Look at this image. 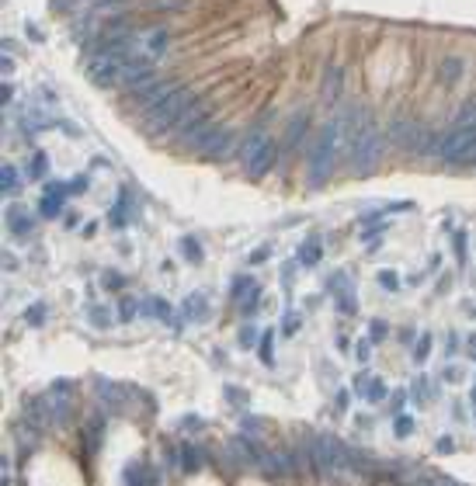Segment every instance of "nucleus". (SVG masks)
<instances>
[{"instance_id":"cd10ccee","label":"nucleus","mask_w":476,"mask_h":486,"mask_svg":"<svg viewBox=\"0 0 476 486\" xmlns=\"http://www.w3.org/2000/svg\"><path fill=\"white\" fill-rule=\"evenodd\" d=\"M237 302H240V309H243V313L250 316V313H254V309L261 306V288H257V285H250V288H247V292L240 295Z\"/></svg>"},{"instance_id":"09e8293b","label":"nucleus","mask_w":476,"mask_h":486,"mask_svg":"<svg viewBox=\"0 0 476 486\" xmlns=\"http://www.w3.org/2000/svg\"><path fill=\"white\" fill-rule=\"evenodd\" d=\"M355 358L358 362H368V358H372V355H368V340H361V344L355 348Z\"/></svg>"},{"instance_id":"6e6d98bb","label":"nucleus","mask_w":476,"mask_h":486,"mask_svg":"<svg viewBox=\"0 0 476 486\" xmlns=\"http://www.w3.org/2000/svg\"><path fill=\"white\" fill-rule=\"evenodd\" d=\"M268 254H272V250H268V247H261V250H254V254H250V261H265Z\"/></svg>"},{"instance_id":"13d9d810","label":"nucleus","mask_w":476,"mask_h":486,"mask_svg":"<svg viewBox=\"0 0 476 486\" xmlns=\"http://www.w3.org/2000/svg\"><path fill=\"white\" fill-rule=\"evenodd\" d=\"M431 486H459L455 480H431Z\"/></svg>"},{"instance_id":"b1692460","label":"nucleus","mask_w":476,"mask_h":486,"mask_svg":"<svg viewBox=\"0 0 476 486\" xmlns=\"http://www.w3.org/2000/svg\"><path fill=\"white\" fill-rule=\"evenodd\" d=\"M0 191H4V195H14V191H21V174H18V167L4 163V170H0Z\"/></svg>"},{"instance_id":"2f4dec72","label":"nucleus","mask_w":476,"mask_h":486,"mask_svg":"<svg viewBox=\"0 0 476 486\" xmlns=\"http://www.w3.org/2000/svg\"><path fill=\"white\" fill-rule=\"evenodd\" d=\"M87 316H91V324L101 326V330H105V326H112V313H108L105 306H91V309H87Z\"/></svg>"},{"instance_id":"f03ea898","label":"nucleus","mask_w":476,"mask_h":486,"mask_svg":"<svg viewBox=\"0 0 476 486\" xmlns=\"http://www.w3.org/2000/svg\"><path fill=\"white\" fill-rule=\"evenodd\" d=\"M192 105H195V94H192L188 87H174V90L160 101L157 108H150V112H146L143 129H146L150 136H163L167 129H174V125L181 122V115H185Z\"/></svg>"},{"instance_id":"864d4df0","label":"nucleus","mask_w":476,"mask_h":486,"mask_svg":"<svg viewBox=\"0 0 476 486\" xmlns=\"http://www.w3.org/2000/svg\"><path fill=\"white\" fill-rule=\"evenodd\" d=\"M226 396H230L233 403H247V396H243V393H237V389H226Z\"/></svg>"},{"instance_id":"8fccbe9b","label":"nucleus","mask_w":476,"mask_h":486,"mask_svg":"<svg viewBox=\"0 0 476 486\" xmlns=\"http://www.w3.org/2000/svg\"><path fill=\"white\" fill-rule=\"evenodd\" d=\"M70 191H74V195H83V191H87V177H83V174H80L77 181L70 184Z\"/></svg>"},{"instance_id":"423d86ee","label":"nucleus","mask_w":476,"mask_h":486,"mask_svg":"<svg viewBox=\"0 0 476 486\" xmlns=\"http://www.w3.org/2000/svg\"><path fill=\"white\" fill-rule=\"evenodd\" d=\"M167 45H170V32L157 25V28H139L136 39H132V59H143V63H157L167 56Z\"/></svg>"},{"instance_id":"473e14b6","label":"nucleus","mask_w":476,"mask_h":486,"mask_svg":"<svg viewBox=\"0 0 476 486\" xmlns=\"http://www.w3.org/2000/svg\"><path fill=\"white\" fill-rule=\"evenodd\" d=\"M476 122V101H466L459 112H455V122L452 125H473Z\"/></svg>"},{"instance_id":"3c124183","label":"nucleus","mask_w":476,"mask_h":486,"mask_svg":"<svg viewBox=\"0 0 476 486\" xmlns=\"http://www.w3.org/2000/svg\"><path fill=\"white\" fill-rule=\"evenodd\" d=\"M105 285L108 288H122V275H105Z\"/></svg>"},{"instance_id":"ddd939ff","label":"nucleus","mask_w":476,"mask_h":486,"mask_svg":"<svg viewBox=\"0 0 476 486\" xmlns=\"http://www.w3.org/2000/svg\"><path fill=\"white\" fill-rule=\"evenodd\" d=\"M205 309H209V295L195 288V292H188L185 295V302H181V324H195L205 316Z\"/></svg>"},{"instance_id":"de8ad7c7","label":"nucleus","mask_w":476,"mask_h":486,"mask_svg":"<svg viewBox=\"0 0 476 486\" xmlns=\"http://www.w3.org/2000/svg\"><path fill=\"white\" fill-rule=\"evenodd\" d=\"M455 254L466 261V233H455Z\"/></svg>"},{"instance_id":"e2e57ef3","label":"nucleus","mask_w":476,"mask_h":486,"mask_svg":"<svg viewBox=\"0 0 476 486\" xmlns=\"http://www.w3.org/2000/svg\"><path fill=\"white\" fill-rule=\"evenodd\" d=\"M470 313H473V316H476V306H473V309H470Z\"/></svg>"},{"instance_id":"c85d7f7f","label":"nucleus","mask_w":476,"mask_h":486,"mask_svg":"<svg viewBox=\"0 0 476 486\" xmlns=\"http://www.w3.org/2000/svg\"><path fill=\"white\" fill-rule=\"evenodd\" d=\"M257 351H261V355H257V358H261V364H268V368L275 364V333H272V330L261 337V348H257Z\"/></svg>"},{"instance_id":"7c9ffc66","label":"nucleus","mask_w":476,"mask_h":486,"mask_svg":"<svg viewBox=\"0 0 476 486\" xmlns=\"http://www.w3.org/2000/svg\"><path fill=\"white\" fill-rule=\"evenodd\" d=\"M341 288H344V292H355V288H352V275H348V271H337V275H330V278H327V292H341Z\"/></svg>"},{"instance_id":"680f3d73","label":"nucleus","mask_w":476,"mask_h":486,"mask_svg":"<svg viewBox=\"0 0 476 486\" xmlns=\"http://www.w3.org/2000/svg\"><path fill=\"white\" fill-rule=\"evenodd\" d=\"M470 400H473V403H476V386H473V393H470Z\"/></svg>"},{"instance_id":"bb28decb","label":"nucleus","mask_w":476,"mask_h":486,"mask_svg":"<svg viewBox=\"0 0 476 486\" xmlns=\"http://www.w3.org/2000/svg\"><path fill=\"white\" fill-rule=\"evenodd\" d=\"M178 250H181V257H185V261H192V264H199V261H202V247H199V240H195V237H181Z\"/></svg>"},{"instance_id":"aec40b11","label":"nucleus","mask_w":476,"mask_h":486,"mask_svg":"<svg viewBox=\"0 0 476 486\" xmlns=\"http://www.w3.org/2000/svg\"><path fill=\"white\" fill-rule=\"evenodd\" d=\"M306 129H310V112H299L285 129V146H299L306 139Z\"/></svg>"},{"instance_id":"79ce46f5","label":"nucleus","mask_w":476,"mask_h":486,"mask_svg":"<svg viewBox=\"0 0 476 486\" xmlns=\"http://www.w3.org/2000/svg\"><path fill=\"white\" fill-rule=\"evenodd\" d=\"M112 226H125V195H122L119 205L112 208Z\"/></svg>"},{"instance_id":"9d476101","label":"nucleus","mask_w":476,"mask_h":486,"mask_svg":"<svg viewBox=\"0 0 476 486\" xmlns=\"http://www.w3.org/2000/svg\"><path fill=\"white\" fill-rule=\"evenodd\" d=\"M341 90H344V66H341V63H330V66L323 70V81H320L323 105H334V101L341 97Z\"/></svg>"},{"instance_id":"37998d69","label":"nucleus","mask_w":476,"mask_h":486,"mask_svg":"<svg viewBox=\"0 0 476 486\" xmlns=\"http://www.w3.org/2000/svg\"><path fill=\"white\" fill-rule=\"evenodd\" d=\"M119 313H122V320H132V316H136V313H139V306H136V302H132V299H122Z\"/></svg>"},{"instance_id":"49530a36","label":"nucleus","mask_w":476,"mask_h":486,"mask_svg":"<svg viewBox=\"0 0 476 486\" xmlns=\"http://www.w3.org/2000/svg\"><path fill=\"white\" fill-rule=\"evenodd\" d=\"M455 351H459V337H455V333H448V340H445V355H448V358H455Z\"/></svg>"},{"instance_id":"72a5a7b5","label":"nucleus","mask_w":476,"mask_h":486,"mask_svg":"<svg viewBox=\"0 0 476 486\" xmlns=\"http://www.w3.org/2000/svg\"><path fill=\"white\" fill-rule=\"evenodd\" d=\"M146 7L150 11H181V7H188V0H146Z\"/></svg>"},{"instance_id":"4be33fe9","label":"nucleus","mask_w":476,"mask_h":486,"mask_svg":"<svg viewBox=\"0 0 476 486\" xmlns=\"http://www.w3.org/2000/svg\"><path fill=\"white\" fill-rule=\"evenodd\" d=\"M212 132H216V125H212L209 119L195 122V125L188 129V136H185V146H188V150H202V143H205V139H209Z\"/></svg>"},{"instance_id":"e433bc0d","label":"nucleus","mask_w":476,"mask_h":486,"mask_svg":"<svg viewBox=\"0 0 476 486\" xmlns=\"http://www.w3.org/2000/svg\"><path fill=\"white\" fill-rule=\"evenodd\" d=\"M386 333H390V324H386V320H372V324H368V340H383Z\"/></svg>"},{"instance_id":"4468645a","label":"nucleus","mask_w":476,"mask_h":486,"mask_svg":"<svg viewBox=\"0 0 476 486\" xmlns=\"http://www.w3.org/2000/svg\"><path fill=\"white\" fill-rule=\"evenodd\" d=\"M230 451L237 455L240 466H254V469H261V462H265V455H261L257 448L250 445V438H247V434H237V438H230Z\"/></svg>"},{"instance_id":"f704fd0d","label":"nucleus","mask_w":476,"mask_h":486,"mask_svg":"<svg viewBox=\"0 0 476 486\" xmlns=\"http://www.w3.org/2000/svg\"><path fill=\"white\" fill-rule=\"evenodd\" d=\"M45 167H49V157H45V153H35L32 163H28V174H32V177H45Z\"/></svg>"},{"instance_id":"f3484780","label":"nucleus","mask_w":476,"mask_h":486,"mask_svg":"<svg viewBox=\"0 0 476 486\" xmlns=\"http://www.w3.org/2000/svg\"><path fill=\"white\" fill-rule=\"evenodd\" d=\"M170 90H174V87H170L167 81H153L150 87H143V90L136 94V97H139V105H143V108L150 112V108H157V105L163 101V97H167V94H170Z\"/></svg>"},{"instance_id":"f8f14e48","label":"nucleus","mask_w":476,"mask_h":486,"mask_svg":"<svg viewBox=\"0 0 476 486\" xmlns=\"http://www.w3.org/2000/svg\"><path fill=\"white\" fill-rule=\"evenodd\" d=\"M230 143H233V129H223V125H216V132L202 143V157H209V160H219L226 150H230Z\"/></svg>"},{"instance_id":"412c9836","label":"nucleus","mask_w":476,"mask_h":486,"mask_svg":"<svg viewBox=\"0 0 476 486\" xmlns=\"http://www.w3.org/2000/svg\"><path fill=\"white\" fill-rule=\"evenodd\" d=\"M441 83H459L463 81V73H466V59H459V56H448V59H441Z\"/></svg>"},{"instance_id":"c9c22d12","label":"nucleus","mask_w":476,"mask_h":486,"mask_svg":"<svg viewBox=\"0 0 476 486\" xmlns=\"http://www.w3.org/2000/svg\"><path fill=\"white\" fill-rule=\"evenodd\" d=\"M299 324H303V316L289 309V313L281 316V333H296V330H299Z\"/></svg>"},{"instance_id":"a878e982","label":"nucleus","mask_w":476,"mask_h":486,"mask_svg":"<svg viewBox=\"0 0 476 486\" xmlns=\"http://www.w3.org/2000/svg\"><path fill=\"white\" fill-rule=\"evenodd\" d=\"M265 139H268V136H265L261 129H250V132L243 136V143H240V160H247V157H250V153L265 143Z\"/></svg>"},{"instance_id":"f257e3e1","label":"nucleus","mask_w":476,"mask_h":486,"mask_svg":"<svg viewBox=\"0 0 476 486\" xmlns=\"http://www.w3.org/2000/svg\"><path fill=\"white\" fill-rule=\"evenodd\" d=\"M337 153H341V129H337V122H327L323 132L317 136V143H313V150H310V160H306V184L310 188H320L330 177Z\"/></svg>"},{"instance_id":"c756f323","label":"nucleus","mask_w":476,"mask_h":486,"mask_svg":"<svg viewBox=\"0 0 476 486\" xmlns=\"http://www.w3.org/2000/svg\"><path fill=\"white\" fill-rule=\"evenodd\" d=\"M45 316H49L45 302H32V306L25 309V324L28 326H45Z\"/></svg>"},{"instance_id":"1a4fd4ad","label":"nucleus","mask_w":476,"mask_h":486,"mask_svg":"<svg viewBox=\"0 0 476 486\" xmlns=\"http://www.w3.org/2000/svg\"><path fill=\"white\" fill-rule=\"evenodd\" d=\"M157 81V73H153V63H143V59H132L129 66H125V73H122V87L125 90H143V87H150V83Z\"/></svg>"},{"instance_id":"ea45409f","label":"nucleus","mask_w":476,"mask_h":486,"mask_svg":"<svg viewBox=\"0 0 476 486\" xmlns=\"http://www.w3.org/2000/svg\"><path fill=\"white\" fill-rule=\"evenodd\" d=\"M337 309H341V313H355V309H358L355 292H344V295H337Z\"/></svg>"},{"instance_id":"5701e85b","label":"nucleus","mask_w":476,"mask_h":486,"mask_svg":"<svg viewBox=\"0 0 476 486\" xmlns=\"http://www.w3.org/2000/svg\"><path fill=\"white\" fill-rule=\"evenodd\" d=\"M139 313H146V316H157V320H167V324H174V320H170V306H167V302H163L160 295H150V299H143Z\"/></svg>"},{"instance_id":"a211bd4d","label":"nucleus","mask_w":476,"mask_h":486,"mask_svg":"<svg viewBox=\"0 0 476 486\" xmlns=\"http://www.w3.org/2000/svg\"><path fill=\"white\" fill-rule=\"evenodd\" d=\"M178 466L185 469V473H199L202 466H205V458H202V451L192 441H185V445L178 448Z\"/></svg>"},{"instance_id":"5fc2aeb1","label":"nucleus","mask_w":476,"mask_h":486,"mask_svg":"<svg viewBox=\"0 0 476 486\" xmlns=\"http://www.w3.org/2000/svg\"><path fill=\"white\" fill-rule=\"evenodd\" d=\"M14 101V87L11 83H4V105H11Z\"/></svg>"},{"instance_id":"393cba45","label":"nucleus","mask_w":476,"mask_h":486,"mask_svg":"<svg viewBox=\"0 0 476 486\" xmlns=\"http://www.w3.org/2000/svg\"><path fill=\"white\" fill-rule=\"evenodd\" d=\"M320 257H323V243L320 240H306L299 247V264L313 268V264H320Z\"/></svg>"},{"instance_id":"4c0bfd02","label":"nucleus","mask_w":476,"mask_h":486,"mask_svg":"<svg viewBox=\"0 0 476 486\" xmlns=\"http://www.w3.org/2000/svg\"><path fill=\"white\" fill-rule=\"evenodd\" d=\"M393 431H397V438H407V434L414 431V420H410V417H403V413H397V420H393Z\"/></svg>"},{"instance_id":"a19ab883","label":"nucleus","mask_w":476,"mask_h":486,"mask_svg":"<svg viewBox=\"0 0 476 486\" xmlns=\"http://www.w3.org/2000/svg\"><path fill=\"white\" fill-rule=\"evenodd\" d=\"M379 285H383V288H390V292H397V288H400V278L393 275V271H379Z\"/></svg>"},{"instance_id":"052dcab7","label":"nucleus","mask_w":476,"mask_h":486,"mask_svg":"<svg viewBox=\"0 0 476 486\" xmlns=\"http://www.w3.org/2000/svg\"><path fill=\"white\" fill-rule=\"evenodd\" d=\"M466 344H470V351H473V355H476V333H473V337H470V340H466Z\"/></svg>"},{"instance_id":"9b49d317","label":"nucleus","mask_w":476,"mask_h":486,"mask_svg":"<svg viewBox=\"0 0 476 486\" xmlns=\"http://www.w3.org/2000/svg\"><path fill=\"white\" fill-rule=\"evenodd\" d=\"M122 483L125 486H160V476L150 462H129L125 473H122Z\"/></svg>"},{"instance_id":"a18cd8bd","label":"nucleus","mask_w":476,"mask_h":486,"mask_svg":"<svg viewBox=\"0 0 476 486\" xmlns=\"http://www.w3.org/2000/svg\"><path fill=\"white\" fill-rule=\"evenodd\" d=\"M250 285H254V278H250V275H243V278H237V282H233V295H243V292H247V288H250Z\"/></svg>"},{"instance_id":"6e6552de","label":"nucleus","mask_w":476,"mask_h":486,"mask_svg":"<svg viewBox=\"0 0 476 486\" xmlns=\"http://www.w3.org/2000/svg\"><path fill=\"white\" fill-rule=\"evenodd\" d=\"M278 160V146H275V139H265L247 160H243V167H247V177H254V181H261L272 167H275Z\"/></svg>"},{"instance_id":"58836bf2","label":"nucleus","mask_w":476,"mask_h":486,"mask_svg":"<svg viewBox=\"0 0 476 486\" xmlns=\"http://www.w3.org/2000/svg\"><path fill=\"white\" fill-rule=\"evenodd\" d=\"M428 355H431V337L424 333V337L417 340V348H414V362H424Z\"/></svg>"},{"instance_id":"dca6fc26","label":"nucleus","mask_w":476,"mask_h":486,"mask_svg":"<svg viewBox=\"0 0 476 486\" xmlns=\"http://www.w3.org/2000/svg\"><path fill=\"white\" fill-rule=\"evenodd\" d=\"M94 393H98V396H101L105 403L112 406V410L125 406V400H129V393H125V389H119V386H115L112 379H98V382H94Z\"/></svg>"},{"instance_id":"20e7f679","label":"nucleus","mask_w":476,"mask_h":486,"mask_svg":"<svg viewBox=\"0 0 476 486\" xmlns=\"http://www.w3.org/2000/svg\"><path fill=\"white\" fill-rule=\"evenodd\" d=\"M383 150H386V132L376 125V119L365 125V132L358 136L355 150H352V160H355L358 174H368L376 163L383 160Z\"/></svg>"},{"instance_id":"0eeeda50","label":"nucleus","mask_w":476,"mask_h":486,"mask_svg":"<svg viewBox=\"0 0 476 486\" xmlns=\"http://www.w3.org/2000/svg\"><path fill=\"white\" fill-rule=\"evenodd\" d=\"M424 132H428V129L414 119H393L386 125V139H390L393 146H400V150H407V153H417V150H421Z\"/></svg>"},{"instance_id":"c03bdc74","label":"nucleus","mask_w":476,"mask_h":486,"mask_svg":"<svg viewBox=\"0 0 476 486\" xmlns=\"http://www.w3.org/2000/svg\"><path fill=\"white\" fill-rule=\"evenodd\" d=\"M254 340H257V330H254V326H240V344H243V348H250Z\"/></svg>"},{"instance_id":"2eb2a0df","label":"nucleus","mask_w":476,"mask_h":486,"mask_svg":"<svg viewBox=\"0 0 476 486\" xmlns=\"http://www.w3.org/2000/svg\"><path fill=\"white\" fill-rule=\"evenodd\" d=\"M355 393L358 396H365L368 403H379V400H386V379H368V375H358L355 379Z\"/></svg>"},{"instance_id":"6ab92c4d","label":"nucleus","mask_w":476,"mask_h":486,"mask_svg":"<svg viewBox=\"0 0 476 486\" xmlns=\"http://www.w3.org/2000/svg\"><path fill=\"white\" fill-rule=\"evenodd\" d=\"M7 226H11V233H18V237H28V233L35 230V219H32L25 208H7Z\"/></svg>"},{"instance_id":"39448f33","label":"nucleus","mask_w":476,"mask_h":486,"mask_svg":"<svg viewBox=\"0 0 476 486\" xmlns=\"http://www.w3.org/2000/svg\"><path fill=\"white\" fill-rule=\"evenodd\" d=\"M132 59L125 52H94L87 59V81L94 87H112V83H122V73Z\"/></svg>"},{"instance_id":"603ef678","label":"nucleus","mask_w":476,"mask_h":486,"mask_svg":"<svg viewBox=\"0 0 476 486\" xmlns=\"http://www.w3.org/2000/svg\"><path fill=\"white\" fill-rule=\"evenodd\" d=\"M243 427H247V431H261V420H254V417H243Z\"/></svg>"},{"instance_id":"4d7b16f0","label":"nucleus","mask_w":476,"mask_h":486,"mask_svg":"<svg viewBox=\"0 0 476 486\" xmlns=\"http://www.w3.org/2000/svg\"><path fill=\"white\" fill-rule=\"evenodd\" d=\"M452 441H448V438H441V441H438V451H441V455H448V451H452Z\"/></svg>"},{"instance_id":"7ed1b4c3","label":"nucleus","mask_w":476,"mask_h":486,"mask_svg":"<svg viewBox=\"0 0 476 486\" xmlns=\"http://www.w3.org/2000/svg\"><path fill=\"white\" fill-rule=\"evenodd\" d=\"M438 157L448 163H473L476 160V122L473 125H452L441 136Z\"/></svg>"},{"instance_id":"bf43d9fd","label":"nucleus","mask_w":476,"mask_h":486,"mask_svg":"<svg viewBox=\"0 0 476 486\" xmlns=\"http://www.w3.org/2000/svg\"><path fill=\"white\" fill-rule=\"evenodd\" d=\"M66 4H70V0H52V7H56V11H63ZM74 4H77V0H74Z\"/></svg>"}]
</instances>
